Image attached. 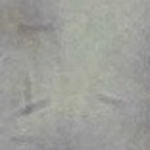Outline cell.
Instances as JSON below:
<instances>
[{"label": "cell", "instance_id": "obj_1", "mask_svg": "<svg viewBox=\"0 0 150 150\" xmlns=\"http://www.w3.org/2000/svg\"><path fill=\"white\" fill-rule=\"evenodd\" d=\"M50 102H52L50 98H42V100H39V102H27L25 108H21V110L18 112V117H25V115L35 114L37 110H42V108H46Z\"/></svg>", "mask_w": 150, "mask_h": 150}, {"label": "cell", "instance_id": "obj_2", "mask_svg": "<svg viewBox=\"0 0 150 150\" xmlns=\"http://www.w3.org/2000/svg\"><path fill=\"white\" fill-rule=\"evenodd\" d=\"M23 98L25 102H31L33 100V91H31V77L25 75V88H23Z\"/></svg>", "mask_w": 150, "mask_h": 150}, {"label": "cell", "instance_id": "obj_3", "mask_svg": "<svg viewBox=\"0 0 150 150\" xmlns=\"http://www.w3.org/2000/svg\"><path fill=\"white\" fill-rule=\"evenodd\" d=\"M96 98H98L100 102H106V104H110V106H114V108H119V106H123V102H121V100H115V98L104 96V94H96Z\"/></svg>", "mask_w": 150, "mask_h": 150}]
</instances>
